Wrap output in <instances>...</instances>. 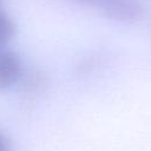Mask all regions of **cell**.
<instances>
[{
  "label": "cell",
  "mask_w": 151,
  "mask_h": 151,
  "mask_svg": "<svg viewBox=\"0 0 151 151\" xmlns=\"http://www.w3.org/2000/svg\"><path fill=\"white\" fill-rule=\"evenodd\" d=\"M80 1H84V2H91V4H97L98 2V0H80Z\"/></svg>",
  "instance_id": "cell-5"
},
{
  "label": "cell",
  "mask_w": 151,
  "mask_h": 151,
  "mask_svg": "<svg viewBox=\"0 0 151 151\" xmlns=\"http://www.w3.org/2000/svg\"><path fill=\"white\" fill-rule=\"evenodd\" d=\"M107 17L119 21H136L142 17L143 9L134 0H98L96 4Z\"/></svg>",
  "instance_id": "cell-1"
},
{
  "label": "cell",
  "mask_w": 151,
  "mask_h": 151,
  "mask_svg": "<svg viewBox=\"0 0 151 151\" xmlns=\"http://www.w3.org/2000/svg\"><path fill=\"white\" fill-rule=\"evenodd\" d=\"M21 64L18 55L0 48V90L12 86L19 78Z\"/></svg>",
  "instance_id": "cell-2"
},
{
  "label": "cell",
  "mask_w": 151,
  "mask_h": 151,
  "mask_svg": "<svg viewBox=\"0 0 151 151\" xmlns=\"http://www.w3.org/2000/svg\"><path fill=\"white\" fill-rule=\"evenodd\" d=\"M15 34V24L13 19L0 8V48L5 46Z\"/></svg>",
  "instance_id": "cell-3"
},
{
  "label": "cell",
  "mask_w": 151,
  "mask_h": 151,
  "mask_svg": "<svg viewBox=\"0 0 151 151\" xmlns=\"http://www.w3.org/2000/svg\"><path fill=\"white\" fill-rule=\"evenodd\" d=\"M0 151H11V147H9L7 139L1 133H0Z\"/></svg>",
  "instance_id": "cell-4"
}]
</instances>
